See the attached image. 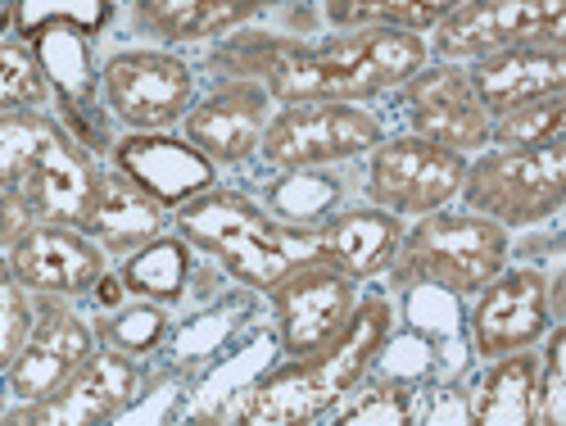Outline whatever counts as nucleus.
I'll return each instance as SVG.
<instances>
[{"instance_id": "nucleus-1", "label": "nucleus", "mask_w": 566, "mask_h": 426, "mask_svg": "<svg viewBox=\"0 0 566 426\" xmlns=\"http://www.w3.org/2000/svg\"><path fill=\"white\" fill-rule=\"evenodd\" d=\"M390 336H395V304L381 291L358 295L336 341H326L313 354L272 363L254 386H245L227 404L222 417L245 426H308L332 417L349 399V391L376 372V359H381Z\"/></svg>"}, {"instance_id": "nucleus-2", "label": "nucleus", "mask_w": 566, "mask_h": 426, "mask_svg": "<svg viewBox=\"0 0 566 426\" xmlns=\"http://www.w3.org/2000/svg\"><path fill=\"white\" fill-rule=\"evenodd\" d=\"M431 60L427 37L399 28H349L322 41L276 37L272 55L259 73L276 105L300 101H376L403 86Z\"/></svg>"}, {"instance_id": "nucleus-3", "label": "nucleus", "mask_w": 566, "mask_h": 426, "mask_svg": "<svg viewBox=\"0 0 566 426\" xmlns=\"http://www.w3.org/2000/svg\"><path fill=\"white\" fill-rule=\"evenodd\" d=\"M172 227L196 254H209L245 291H268L286 272L322 259L317 227L281 222L259 200L227 186H209L205 196L172 209Z\"/></svg>"}, {"instance_id": "nucleus-4", "label": "nucleus", "mask_w": 566, "mask_h": 426, "mask_svg": "<svg viewBox=\"0 0 566 426\" xmlns=\"http://www.w3.org/2000/svg\"><path fill=\"white\" fill-rule=\"evenodd\" d=\"M507 259H512L507 227L471 209H436L417 218L412 231H403L386 277L395 291L436 287L462 300L476 295L499 268H507Z\"/></svg>"}, {"instance_id": "nucleus-5", "label": "nucleus", "mask_w": 566, "mask_h": 426, "mask_svg": "<svg viewBox=\"0 0 566 426\" xmlns=\"http://www.w3.org/2000/svg\"><path fill=\"white\" fill-rule=\"evenodd\" d=\"M458 200L499 227H539L566 205V136L548 146H485L467 159Z\"/></svg>"}, {"instance_id": "nucleus-6", "label": "nucleus", "mask_w": 566, "mask_h": 426, "mask_svg": "<svg viewBox=\"0 0 566 426\" xmlns=\"http://www.w3.org/2000/svg\"><path fill=\"white\" fill-rule=\"evenodd\" d=\"M386 141V118L354 101H300L272 110L259 159L272 173L286 168H336L363 159Z\"/></svg>"}, {"instance_id": "nucleus-7", "label": "nucleus", "mask_w": 566, "mask_h": 426, "mask_svg": "<svg viewBox=\"0 0 566 426\" xmlns=\"http://www.w3.org/2000/svg\"><path fill=\"white\" fill-rule=\"evenodd\" d=\"M462 173H467V155L403 132V136H386L381 146L367 150L363 196L367 205L386 209L395 218H427L458 200Z\"/></svg>"}, {"instance_id": "nucleus-8", "label": "nucleus", "mask_w": 566, "mask_h": 426, "mask_svg": "<svg viewBox=\"0 0 566 426\" xmlns=\"http://www.w3.org/2000/svg\"><path fill=\"white\" fill-rule=\"evenodd\" d=\"M512 45H566V0H458L431 28L427 51L471 64Z\"/></svg>"}, {"instance_id": "nucleus-9", "label": "nucleus", "mask_w": 566, "mask_h": 426, "mask_svg": "<svg viewBox=\"0 0 566 426\" xmlns=\"http://www.w3.org/2000/svg\"><path fill=\"white\" fill-rule=\"evenodd\" d=\"M101 96L127 132H172L196 105V69L168 45L118 51L101 69Z\"/></svg>"}, {"instance_id": "nucleus-10", "label": "nucleus", "mask_w": 566, "mask_h": 426, "mask_svg": "<svg viewBox=\"0 0 566 426\" xmlns=\"http://www.w3.org/2000/svg\"><path fill=\"white\" fill-rule=\"evenodd\" d=\"M395 101L412 136H427L467 159L490 146V110L481 105L476 86H471L467 64L427 60L403 86H395Z\"/></svg>"}, {"instance_id": "nucleus-11", "label": "nucleus", "mask_w": 566, "mask_h": 426, "mask_svg": "<svg viewBox=\"0 0 566 426\" xmlns=\"http://www.w3.org/2000/svg\"><path fill=\"white\" fill-rule=\"evenodd\" d=\"M96 326H91L77 309H69V300L55 295H32V326L14 354V363L0 372L6 376V395L14 408H28L36 399H45L60 382L91 359L96 350Z\"/></svg>"}, {"instance_id": "nucleus-12", "label": "nucleus", "mask_w": 566, "mask_h": 426, "mask_svg": "<svg viewBox=\"0 0 566 426\" xmlns=\"http://www.w3.org/2000/svg\"><path fill=\"white\" fill-rule=\"evenodd\" d=\"M263 295L276 318L272 336H276L281 359H300V354H313L326 341L340 336V326L349 322V313L358 304V281L345 277L340 268H332L326 259H317V263L286 272Z\"/></svg>"}, {"instance_id": "nucleus-13", "label": "nucleus", "mask_w": 566, "mask_h": 426, "mask_svg": "<svg viewBox=\"0 0 566 426\" xmlns=\"http://www.w3.org/2000/svg\"><path fill=\"white\" fill-rule=\"evenodd\" d=\"M553 304H548V277L539 268H499L485 287L476 291L467 318V341L481 363L539 350V341L553 326Z\"/></svg>"}, {"instance_id": "nucleus-14", "label": "nucleus", "mask_w": 566, "mask_h": 426, "mask_svg": "<svg viewBox=\"0 0 566 426\" xmlns=\"http://www.w3.org/2000/svg\"><path fill=\"white\" fill-rule=\"evenodd\" d=\"M146 386V367L132 354H118L109 345H96L91 359L60 382L45 399L14 408L6 422H23V426H105L118 422L127 413V404Z\"/></svg>"}, {"instance_id": "nucleus-15", "label": "nucleus", "mask_w": 566, "mask_h": 426, "mask_svg": "<svg viewBox=\"0 0 566 426\" xmlns=\"http://www.w3.org/2000/svg\"><path fill=\"white\" fill-rule=\"evenodd\" d=\"M6 268L28 295L82 300L109 272V254L69 222H28L6 250Z\"/></svg>"}, {"instance_id": "nucleus-16", "label": "nucleus", "mask_w": 566, "mask_h": 426, "mask_svg": "<svg viewBox=\"0 0 566 426\" xmlns=\"http://www.w3.org/2000/svg\"><path fill=\"white\" fill-rule=\"evenodd\" d=\"M272 96L259 77H227L209 96H196V105L181 118V136L213 164V168H241L259 155L263 127L272 118Z\"/></svg>"}, {"instance_id": "nucleus-17", "label": "nucleus", "mask_w": 566, "mask_h": 426, "mask_svg": "<svg viewBox=\"0 0 566 426\" xmlns=\"http://www.w3.org/2000/svg\"><path fill=\"white\" fill-rule=\"evenodd\" d=\"M109 159H114V173L136 181L168 214L181 209L186 200L205 196L209 186H218V168L191 141L172 132H127L109 146Z\"/></svg>"}, {"instance_id": "nucleus-18", "label": "nucleus", "mask_w": 566, "mask_h": 426, "mask_svg": "<svg viewBox=\"0 0 566 426\" xmlns=\"http://www.w3.org/2000/svg\"><path fill=\"white\" fill-rule=\"evenodd\" d=\"M101 177H105V168L96 164V155H91L82 141L60 123V132L51 136V146H45L41 159L32 164L19 200L28 205V214L36 222L82 227L86 214H91V205H96Z\"/></svg>"}, {"instance_id": "nucleus-19", "label": "nucleus", "mask_w": 566, "mask_h": 426, "mask_svg": "<svg viewBox=\"0 0 566 426\" xmlns=\"http://www.w3.org/2000/svg\"><path fill=\"white\" fill-rule=\"evenodd\" d=\"M481 105L494 114L566 91V45H512L467 64Z\"/></svg>"}, {"instance_id": "nucleus-20", "label": "nucleus", "mask_w": 566, "mask_h": 426, "mask_svg": "<svg viewBox=\"0 0 566 426\" xmlns=\"http://www.w3.org/2000/svg\"><path fill=\"white\" fill-rule=\"evenodd\" d=\"M317 241H322V259L340 268L354 281H371L395 263V250L403 241V218L376 209V205H354V209H336L332 218L317 222Z\"/></svg>"}, {"instance_id": "nucleus-21", "label": "nucleus", "mask_w": 566, "mask_h": 426, "mask_svg": "<svg viewBox=\"0 0 566 426\" xmlns=\"http://www.w3.org/2000/svg\"><path fill=\"white\" fill-rule=\"evenodd\" d=\"M272 6L281 0H132V23L159 45H196L245 28Z\"/></svg>"}, {"instance_id": "nucleus-22", "label": "nucleus", "mask_w": 566, "mask_h": 426, "mask_svg": "<svg viewBox=\"0 0 566 426\" xmlns=\"http://www.w3.org/2000/svg\"><path fill=\"white\" fill-rule=\"evenodd\" d=\"M82 231L96 241L109 259H127L132 250H140L146 241H155L159 231H168V209L159 200H150L136 181H127L123 173H105L96 205H91Z\"/></svg>"}, {"instance_id": "nucleus-23", "label": "nucleus", "mask_w": 566, "mask_h": 426, "mask_svg": "<svg viewBox=\"0 0 566 426\" xmlns=\"http://www.w3.org/2000/svg\"><path fill=\"white\" fill-rule=\"evenodd\" d=\"M28 45L36 51V64L45 82H51V96L60 101V110L69 118H86L101 91V73H96V60H91V37L77 28H41L36 37H28Z\"/></svg>"}, {"instance_id": "nucleus-24", "label": "nucleus", "mask_w": 566, "mask_h": 426, "mask_svg": "<svg viewBox=\"0 0 566 426\" xmlns=\"http://www.w3.org/2000/svg\"><path fill=\"white\" fill-rule=\"evenodd\" d=\"M123 277V291L132 300H155L164 309L181 304L186 291H191V277H196V250L186 236L177 231H159L155 241H146L140 250H132L118 268Z\"/></svg>"}, {"instance_id": "nucleus-25", "label": "nucleus", "mask_w": 566, "mask_h": 426, "mask_svg": "<svg viewBox=\"0 0 566 426\" xmlns=\"http://www.w3.org/2000/svg\"><path fill=\"white\" fill-rule=\"evenodd\" d=\"M535 376H539V354L535 350L490 359L476 391H467L471 422L476 426H531Z\"/></svg>"}, {"instance_id": "nucleus-26", "label": "nucleus", "mask_w": 566, "mask_h": 426, "mask_svg": "<svg viewBox=\"0 0 566 426\" xmlns=\"http://www.w3.org/2000/svg\"><path fill=\"white\" fill-rule=\"evenodd\" d=\"M458 0H322V14L336 32L349 28H399L427 37Z\"/></svg>"}, {"instance_id": "nucleus-27", "label": "nucleus", "mask_w": 566, "mask_h": 426, "mask_svg": "<svg viewBox=\"0 0 566 426\" xmlns=\"http://www.w3.org/2000/svg\"><path fill=\"white\" fill-rule=\"evenodd\" d=\"M345 200V186L340 177H332L326 168H286L272 191H268V214L281 222H295V227H317L322 218H332Z\"/></svg>"}, {"instance_id": "nucleus-28", "label": "nucleus", "mask_w": 566, "mask_h": 426, "mask_svg": "<svg viewBox=\"0 0 566 426\" xmlns=\"http://www.w3.org/2000/svg\"><path fill=\"white\" fill-rule=\"evenodd\" d=\"M245 318V295H227V300H213L205 313H196L191 322H181L168 331V359L172 367H191V363H209L218 359L231 341H235V322Z\"/></svg>"}, {"instance_id": "nucleus-29", "label": "nucleus", "mask_w": 566, "mask_h": 426, "mask_svg": "<svg viewBox=\"0 0 566 426\" xmlns=\"http://www.w3.org/2000/svg\"><path fill=\"white\" fill-rule=\"evenodd\" d=\"M60 132V118L45 110H14L0 114V196H19L32 164L41 150L51 146V136Z\"/></svg>"}, {"instance_id": "nucleus-30", "label": "nucleus", "mask_w": 566, "mask_h": 426, "mask_svg": "<svg viewBox=\"0 0 566 426\" xmlns=\"http://www.w3.org/2000/svg\"><path fill=\"white\" fill-rule=\"evenodd\" d=\"M91 326H96L101 345H109L118 354H132V359H150V354L164 350L168 331H172V318L155 300H123V304L105 309V318L91 322Z\"/></svg>"}, {"instance_id": "nucleus-31", "label": "nucleus", "mask_w": 566, "mask_h": 426, "mask_svg": "<svg viewBox=\"0 0 566 426\" xmlns=\"http://www.w3.org/2000/svg\"><path fill=\"white\" fill-rule=\"evenodd\" d=\"M417 422V386L399 376H367L336 413V426H412Z\"/></svg>"}, {"instance_id": "nucleus-32", "label": "nucleus", "mask_w": 566, "mask_h": 426, "mask_svg": "<svg viewBox=\"0 0 566 426\" xmlns=\"http://www.w3.org/2000/svg\"><path fill=\"white\" fill-rule=\"evenodd\" d=\"M562 136H566V91L490 118V146H507V150L548 146V141H562Z\"/></svg>"}, {"instance_id": "nucleus-33", "label": "nucleus", "mask_w": 566, "mask_h": 426, "mask_svg": "<svg viewBox=\"0 0 566 426\" xmlns=\"http://www.w3.org/2000/svg\"><path fill=\"white\" fill-rule=\"evenodd\" d=\"M114 19V0H14V37H36L41 28H77L86 37H96Z\"/></svg>"}, {"instance_id": "nucleus-34", "label": "nucleus", "mask_w": 566, "mask_h": 426, "mask_svg": "<svg viewBox=\"0 0 566 426\" xmlns=\"http://www.w3.org/2000/svg\"><path fill=\"white\" fill-rule=\"evenodd\" d=\"M45 105H51V82L36 64V51L23 37H6L0 41V114Z\"/></svg>"}, {"instance_id": "nucleus-35", "label": "nucleus", "mask_w": 566, "mask_h": 426, "mask_svg": "<svg viewBox=\"0 0 566 426\" xmlns=\"http://www.w3.org/2000/svg\"><path fill=\"white\" fill-rule=\"evenodd\" d=\"M539 345H544V354H539V376H535L531 426H562L566 422V363H562L566 336H562V326H548V336Z\"/></svg>"}, {"instance_id": "nucleus-36", "label": "nucleus", "mask_w": 566, "mask_h": 426, "mask_svg": "<svg viewBox=\"0 0 566 426\" xmlns=\"http://www.w3.org/2000/svg\"><path fill=\"white\" fill-rule=\"evenodd\" d=\"M28 326H32V295L19 287L14 277H6L0 281V372L14 363Z\"/></svg>"}, {"instance_id": "nucleus-37", "label": "nucleus", "mask_w": 566, "mask_h": 426, "mask_svg": "<svg viewBox=\"0 0 566 426\" xmlns=\"http://www.w3.org/2000/svg\"><path fill=\"white\" fill-rule=\"evenodd\" d=\"M417 422H471L467 391L462 386H436L427 395L417 391Z\"/></svg>"}, {"instance_id": "nucleus-38", "label": "nucleus", "mask_w": 566, "mask_h": 426, "mask_svg": "<svg viewBox=\"0 0 566 426\" xmlns=\"http://www.w3.org/2000/svg\"><path fill=\"white\" fill-rule=\"evenodd\" d=\"M28 222H36V218L28 214V205H23L19 196H0V259H6V250L14 246V236H19Z\"/></svg>"}, {"instance_id": "nucleus-39", "label": "nucleus", "mask_w": 566, "mask_h": 426, "mask_svg": "<svg viewBox=\"0 0 566 426\" xmlns=\"http://www.w3.org/2000/svg\"><path fill=\"white\" fill-rule=\"evenodd\" d=\"M91 295H96V304H101V309L123 304V295H127V291H123V277H118V272H105V277L96 281V287H91Z\"/></svg>"}, {"instance_id": "nucleus-40", "label": "nucleus", "mask_w": 566, "mask_h": 426, "mask_svg": "<svg viewBox=\"0 0 566 426\" xmlns=\"http://www.w3.org/2000/svg\"><path fill=\"white\" fill-rule=\"evenodd\" d=\"M10 19H14V0H0V28H10Z\"/></svg>"}, {"instance_id": "nucleus-41", "label": "nucleus", "mask_w": 566, "mask_h": 426, "mask_svg": "<svg viewBox=\"0 0 566 426\" xmlns=\"http://www.w3.org/2000/svg\"><path fill=\"white\" fill-rule=\"evenodd\" d=\"M10 417V395H6V386H0V422Z\"/></svg>"}, {"instance_id": "nucleus-42", "label": "nucleus", "mask_w": 566, "mask_h": 426, "mask_svg": "<svg viewBox=\"0 0 566 426\" xmlns=\"http://www.w3.org/2000/svg\"><path fill=\"white\" fill-rule=\"evenodd\" d=\"M10 277V268H6V259H0V281H6Z\"/></svg>"}]
</instances>
